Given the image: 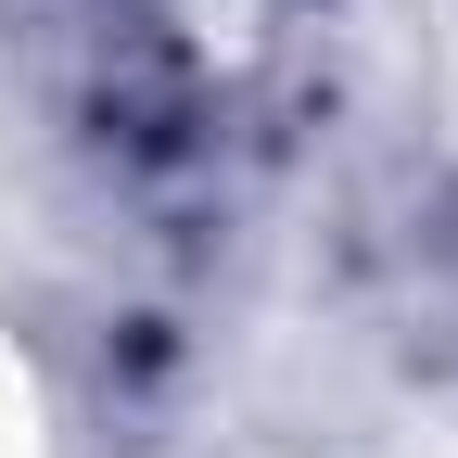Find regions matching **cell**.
Masks as SVG:
<instances>
[{
	"instance_id": "1",
	"label": "cell",
	"mask_w": 458,
	"mask_h": 458,
	"mask_svg": "<svg viewBox=\"0 0 458 458\" xmlns=\"http://www.w3.org/2000/svg\"><path fill=\"white\" fill-rule=\"evenodd\" d=\"M0 458H51V408H38V369L13 331H0Z\"/></svg>"
}]
</instances>
